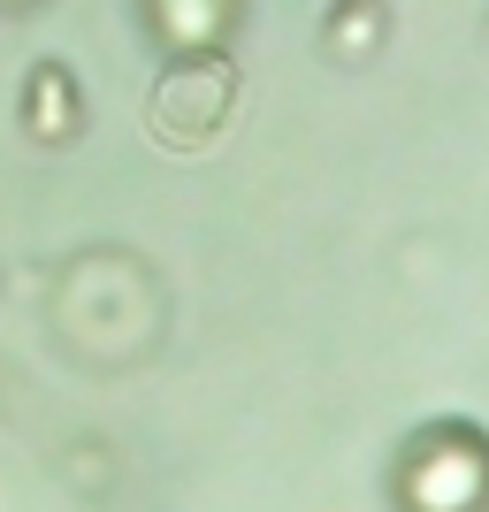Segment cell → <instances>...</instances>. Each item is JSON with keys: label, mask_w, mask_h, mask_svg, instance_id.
Here are the masks:
<instances>
[{"label": "cell", "mask_w": 489, "mask_h": 512, "mask_svg": "<svg viewBox=\"0 0 489 512\" xmlns=\"http://www.w3.org/2000/svg\"><path fill=\"white\" fill-rule=\"evenodd\" d=\"M398 490H405V512H482V497H489V451L474 444L467 428H436V436L413 444Z\"/></svg>", "instance_id": "1"}, {"label": "cell", "mask_w": 489, "mask_h": 512, "mask_svg": "<svg viewBox=\"0 0 489 512\" xmlns=\"http://www.w3.org/2000/svg\"><path fill=\"white\" fill-rule=\"evenodd\" d=\"M146 16L176 54H207V46H222V31L237 23V0H146Z\"/></svg>", "instance_id": "2"}]
</instances>
